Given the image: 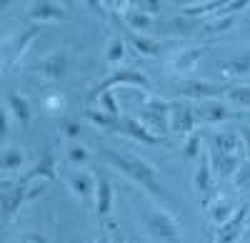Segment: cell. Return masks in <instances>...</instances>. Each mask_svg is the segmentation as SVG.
<instances>
[{
  "mask_svg": "<svg viewBox=\"0 0 250 243\" xmlns=\"http://www.w3.org/2000/svg\"><path fill=\"white\" fill-rule=\"evenodd\" d=\"M100 153L103 158L108 160V163L120 171L128 180H133L135 186H140L148 196H153L155 200H160V203H170V193L165 191L163 180H160V173L158 168L150 163V160L140 158L138 153H130V151H118V148H108V146H100Z\"/></svg>",
  "mask_w": 250,
  "mask_h": 243,
  "instance_id": "cell-1",
  "label": "cell"
},
{
  "mask_svg": "<svg viewBox=\"0 0 250 243\" xmlns=\"http://www.w3.org/2000/svg\"><path fill=\"white\" fill-rule=\"evenodd\" d=\"M140 223H143V231L148 233L155 243H180L183 241V233H180V223L178 218L158 203H150L145 200L140 206Z\"/></svg>",
  "mask_w": 250,
  "mask_h": 243,
  "instance_id": "cell-2",
  "label": "cell"
},
{
  "mask_svg": "<svg viewBox=\"0 0 250 243\" xmlns=\"http://www.w3.org/2000/svg\"><path fill=\"white\" fill-rule=\"evenodd\" d=\"M135 118L150 133H155L158 138L165 140V135L170 133V100H163L158 95H148Z\"/></svg>",
  "mask_w": 250,
  "mask_h": 243,
  "instance_id": "cell-3",
  "label": "cell"
},
{
  "mask_svg": "<svg viewBox=\"0 0 250 243\" xmlns=\"http://www.w3.org/2000/svg\"><path fill=\"white\" fill-rule=\"evenodd\" d=\"M233 83H215V80H200V78H185V80H178L175 86V93L185 100H215V98H225L228 88Z\"/></svg>",
  "mask_w": 250,
  "mask_h": 243,
  "instance_id": "cell-4",
  "label": "cell"
},
{
  "mask_svg": "<svg viewBox=\"0 0 250 243\" xmlns=\"http://www.w3.org/2000/svg\"><path fill=\"white\" fill-rule=\"evenodd\" d=\"M68 188L70 193L80 200L83 206H95V188H98V178L88 168H73L68 173Z\"/></svg>",
  "mask_w": 250,
  "mask_h": 243,
  "instance_id": "cell-5",
  "label": "cell"
},
{
  "mask_svg": "<svg viewBox=\"0 0 250 243\" xmlns=\"http://www.w3.org/2000/svg\"><path fill=\"white\" fill-rule=\"evenodd\" d=\"M145 86H150V80L145 73H140L138 68H120L115 70L113 75H108L103 83L93 90L95 93H103V90H118V88H145Z\"/></svg>",
  "mask_w": 250,
  "mask_h": 243,
  "instance_id": "cell-6",
  "label": "cell"
},
{
  "mask_svg": "<svg viewBox=\"0 0 250 243\" xmlns=\"http://www.w3.org/2000/svg\"><path fill=\"white\" fill-rule=\"evenodd\" d=\"M68 68H70L68 55L62 50H50L43 58H38L30 70L35 75H40V78H45V80H60V78L68 75Z\"/></svg>",
  "mask_w": 250,
  "mask_h": 243,
  "instance_id": "cell-7",
  "label": "cell"
},
{
  "mask_svg": "<svg viewBox=\"0 0 250 243\" xmlns=\"http://www.w3.org/2000/svg\"><path fill=\"white\" fill-rule=\"evenodd\" d=\"M195 110L190 103L185 100H170V133L180 135V138H188L195 133Z\"/></svg>",
  "mask_w": 250,
  "mask_h": 243,
  "instance_id": "cell-8",
  "label": "cell"
},
{
  "mask_svg": "<svg viewBox=\"0 0 250 243\" xmlns=\"http://www.w3.org/2000/svg\"><path fill=\"white\" fill-rule=\"evenodd\" d=\"M28 191H30V183H25L23 178H20L18 183L3 180V218L5 221H10L25 203H30V200H28Z\"/></svg>",
  "mask_w": 250,
  "mask_h": 243,
  "instance_id": "cell-9",
  "label": "cell"
},
{
  "mask_svg": "<svg viewBox=\"0 0 250 243\" xmlns=\"http://www.w3.org/2000/svg\"><path fill=\"white\" fill-rule=\"evenodd\" d=\"M68 15H70L68 3H55V0H38L28 8V18L33 23H53V20H65Z\"/></svg>",
  "mask_w": 250,
  "mask_h": 243,
  "instance_id": "cell-10",
  "label": "cell"
},
{
  "mask_svg": "<svg viewBox=\"0 0 250 243\" xmlns=\"http://www.w3.org/2000/svg\"><path fill=\"white\" fill-rule=\"evenodd\" d=\"M38 35H40V28H38V25H30V28H25V30H20L15 38H10L8 43L3 45V60H5V66H15L18 60L25 55L28 45L33 43Z\"/></svg>",
  "mask_w": 250,
  "mask_h": 243,
  "instance_id": "cell-11",
  "label": "cell"
},
{
  "mask_svg": "<svg viewBox=\"0 0 250 243\" xmlns=\"http://www.w3.org/2000/svg\"><path fill=\"white\" fill-rule=\"evenodd\" d=\"M208 53V45H190V48H183L180 53H175L170 60H168V70L170 73H178V75H188L193 73L198 66L203 55Z\"/></svg>",
  "mask_w": 250,
  "mask_h": 243,
  "instance_id": "cell-12",
  "label": "cell"
},
{
  "mask_svg": "<svg viewBox=\"0 0 250 243\" xmlns=\"http://www.w3.org/2000/svg\"><path fill=\"white\" fill-rule=\"evenodd\" d=\"M193 110H195V120L203 126H215V123H223V120L233 118L230 108L218 98L215 100H200V103L193 106Z\"/></svg>",
  "mask_w": 250,
  "mask_h": 243,
  "instance_id": "cell-13",
  "label": "cell"
},
{
  "mask_svg": "<svg viewBox=\"0 0 250 243\" xmlns=\"http://www.w3.org/2000/svg\"><path fill=\"white\" fill-rule=\"evenodd\" d=\"M248 216H250V208L240 206L228 223L215 228V241L218 243H240V236L245 233V226H248Z\"/></svg>",
  "mask_w": 250,
  "mask_h": 243,
  "instance_id": "cell-14",
  "label": "cell"
},
{
  "mask_svg": "<svg viewBox=\"0 0 250 243\" xmlns=\"http://www.w3.org/2000/svg\"><path fill=\"white\" fill-rule=\"evenodd\" d=\"M113 131H118V133H123V135H128V138H133V140H140V143H145V146H158L160 140H163V138H158L155 133H150L148 128H145L135 115L120 118V123H118Z\"/></svg>",
  "mask_w": 250,
  "mask_h": 243,
  "instance_id": "cell-15",
  "label": "cell"
},
{
  "mask_svg": "<svg viewBox=\"0 0 250 243\" xmlns=\"http://www.w3.org/2000/svg\"><path fill=\"white\" fill-rule=\"evenodd\" d=\"M213 176H215V171H213V163H210V153H208V148H205L198 158V168H195V176H193V188H195L198 196L205 198L208 193H210Z\"/></svg>",
  "mask_w": 250,
  "mask_h": 243,
  "instance_id": "cell-16",
  "label": "cell"
},
{
  "mask_svg": "<svg viewBox=\"0 0 250 243\" xmlns=\"http://www.w3.org/2000/svg\"><path fill=\"white\" fill-rule=\"evenodd\" d=\"M95 178H98V188H95V213H98V218H105V216H110V211H113L115 191H113V183L108 180V176L95 173Z\"/></svg>",
  "mask_w": 250,
  "mask_h": 243,
  "instance_id": "cell-17",
  "label": "cell"
},
{
  "mask_svg": "<svg viewBox=\"0 0 250 243\" xmlns=\"http://www.w3.org/2000/svg\"><path fill=\"white\" fill-rule=\"evenodd\" d=\"M5 108H8V113L13 115V120L18 126H23V128H28L30 126V120H33V108H30V103L20 95V93H15V90H10L8 95H5Z\"/></svg>",
  "mask_w": 250,
  "mask_h": 243,
  "instance_id": "cell-18",
  "label": "cell"
},
{
  "mask_svg": "<svg viewBox=\"0 0 250 243\" xmlns=\"http://www.w3.org/2000/svg\"><path fill=\"white\" fill-rule=\"evenodd\" d=\"M208 153H210V163H213V171L218 178H233L238 166L243 163L240 155H228V153H220L215 148H208Z\"/></svg>",
  "mask_w": 250,
  "mask_h": 243,
  "instance_id": "cell-19",
  "label": "cell"
},
{
  "mask_svg": "<svg viewBox=\"0 0 250 243\" xmlns=\"http://www.w3.org/2000/svg\"><path fill=\"white\" fill-rule=\"evenodd\" d=\"M210 148L228 153V155H240V148H243L240 133L238 131H215L213 140H210Z\"/></svg>",
  "mask_w": 250,
  "mask_h": 243,
  "instance_id": "cell-20",
  "label": "cell"
},
{
  "mask_svg": "<svg viewBox=\"0 0 250 243\" xmlns=\"http://www.w3.org/2000/svg\"><path fill=\"white\" fill-rule=\"evenodd\" d=\"M218 68L225 73V75H230V78H243L250 73V50H240L230 58H223Z\"/></svg>",
  "mask_w": 250,
  "mask_h": 243,
  "instance_id": "cell-21",
  "label": "cell"
},
{
  "mask_svg": "<svg viewBox=\"0 0 250 243\" xmlns=\"http://www.w3.org/2000/svg\"><path fill=\"white\" fill-rule=\"evenodd\" d=\"M53 178H55V158H53L50 153H45V155L40 158L30 171H25V176H23L25 183H35V180H40V183H48V180H53Z\"/></svg>",
  "mask_w": 250,
  "mask_h": 243,
  "instance_id": "cell-22",
  "label": "cell"
},
{
  "mask_svg": "<svg viewBox=\"0 0 250 243\" xmlns=\"http://www.w3.org/2000/svg\"><path fill=\"white\" fill-rule=\"evenodd\" d=\"M205 208H208V218L213 221V226H215V228L223 226V223H228V221L235 216V211H238L235 203H230V200L223 198V196H218L213 203H208Z\"/></svg>",
  "mask_w": 250,
  "mask_h": 243,
  "instance_id": "cell-23",
  "label": "cell"
},
{
  "mask_svg": "<svg viewBox=\"0 0 250 243\" xmlns=\"http://www.w3.org/2000/svg\"><path fill=\"white\" fill-rule=\"evenodd\" d=\"M123 20H125V25L133 28V30H140V33H148L153 28L155 20L150 15H145L135 3H128V8H123Z\"/></svg>",
  "mask_w": 250,
  "mask_h": 243,
  "instance_id": "cell-24",
  "label": "cell"
},
{
  "mask_svg": "<svg viewBox=\"0 0 250 243\" xmlns=\"http://www.w3.org/2000/svg\"><path fill=\"white\" fill-rule=\"evenodd\" d=\"M0 166H3L5 173H10V171H23V168L28 166V158H25V153L20 151V148L5 146V148H3V155H0Z\"/></svg>",
  "mask_w": 250,
  "mask_h": 243,
  "instance_id": "cell-25",
  "label": "cell"
},
{
  "mask_svg": "<svg viewBox=\"0 0 250 243\" xmlns=\"http://www.w3.org/2000/svg\"><path fill=\"white\" fill-rule=\"evenodd\" d=\"M93 100H95L93 106H98L100 110H105L108 115H113V118H118V120L123 118V115H120V98H118V90H103V93H95Z\"/></svg>",
  "mask_w": 250,
  "mask_h": 243,
  "instance_id": "cell-26",
  "label": "cell"
},
{
  "mask_svg": "<svg viewBox=\"0 0 250 243\" xmlns=\"http://www.w3.org/2000/svg\"><path fill=\"white\" fill-rule=\"evenodd\" d=\"M225 100L233 103L243 110H250V86H243V83H233L225 93Z\"/></svg>",
  "mask_w": 250,
  "mask_h": 243,
  "instance_id": "cell-27",
  "label": "cell"
},
{
  "mask_svg": "<svg viewBox=\"0 0 250 243\" xmlns=\"http://www.w3.org/2000/svg\"><path fill=\"white\" fill-rule=\"evenodd\" d=\"M130 43L135 45V50L140 55H158L163 50V43L155 38H148V35H138V33H130Z\"/></svg>",
  "mask_w": 250,
  "mask_h": 243,
  "instance_id": "cell-28",
  "label": "cell"
},
{
  "mask_svg": "<svg viewBox=\"0 0 250 243\" xmlns=\"http://www.w3.org/2000/svg\"><path fill=\"white\" fill-rule=\"evenodd\" d=\"M223 3L218 0H208V3H193L183 8V18H205V15H215Z\"/></svg>",
  "mask_w": 250,
  "mask_h": 243,
  "instance_id": "cell-29",
  "label": "cell"
},
{
  "mask_svg": "<svg viewBox=\"0 0 250 243\" xmlns=\"http://www.w3.org/2000/svg\"><path fill=\"white\" fill-rule=\"evenodd\" d=\"M235 25V15H213L208 23L203 25L205 35H215V33H225Z\"/></svg>",
  "mask_w": 250,
  "mask_h": 243,
  "instance_id": "cell-30",
  "label": "cell"
},
{
  "mask_svg": "<svg viewBox=\"0 0 250 243\" xmlns=\"http://www.w3.org/2000/svg\"><path fill=\"white\" fill-rule=\"evenodd\" d=\"M85 118L90 120L93 126H100V128H115V126L120 123L118 118L108 115L105 110H100L98 106H88V108H85Z\"/></svg>",
  "mask_w": 250,
  "mask_h": 243,
  "instance_id": "cell-31",
  "label": "cell"
},
{
  "mask_svg": "<svg viewBox=\"0 0 250 243\" xmlns=\"http://www.w3.org/2000/svg\"><path fill=\"white\" fill-rule=\"evenodd\" d=\"M40 103H43V108H45L48 113H55V115H58V113L65 110L68 100H65V95H62L60 90H48V93H43Z\"/></svg>",
  "mask_w": 250,
  "mask_h": 243,
  "instance_id": "cell-32",
  "label": "cell"
},
{
  "mask_svg": "<svg viewBox=\"0 0 250 243\" xmlns=\"http://www.w3.org/2000/svg\"><path fill=\"white\" fill-rule=\"evenodd\" d=\"M203 151H205V146H203V138H200V133H193V135H188V138H185L183 155H185L188 160H198Z\"/></svg>",
  "mask_w": 250,
  "mask_h": 243,
  "instance_id": "cell-33",
  "label": "cell"
},
{
  "mask_svg": "<svg viewBox=\"0 0 250 243\" xmlns=\"http://www.w3.org/2000/svg\"><path fill=\"white\" fill-rule=\"evenodd\" d=\"M123 58H125V40L123 38H113L108 50H105V60L110 66H115V63H120Z\"/></svg>",
  "mask_w": 250,
  "mask_h": 243,
  "instance_id": "cell-34",
  "label": "cell"
},
{
  "mask_svg": "<svg viewBox=\"0 0 250 243\" xmlns=\"http://www.w3.org/2000/svg\"><path fill=\"white\" fill-rule=\"evenodd\" d=\"M233 183H235V188L250 191V158L243 160V163L238 166V171H235V176H233Z\"/></svg>",
  "mask_w": 250,
  "mask_h": 243,
  "instance_id": "cell-35",
  "label": "cell"
},
{
  "mask_svg": "<svg viewBox=\"0 0 250 243\" xmlns=\"http://www.w3.org/2000/svg\"><path fill=\"white\" fill-rule=\"evenodd\" d=\"M68 160L73 166H83L88 160V148L85 146H70L68 148Z\"/></svg>",
  "mask_w": 250,
  "mask_h": 243,
  "instance_id": "cell-36",
  "label": "cell"
},
{
  "mask_svg": "<svg viewBox=\"0 0 250 243\" xmlns=\"http://www.w3.org/2000/svg\"><path fill=\"white\" fill-rule=\"evenodd\" d=\"M145 15H150V18H155L158 13H160V3H158V0H138V3H135Z\"/></svg>",
  "mask_w": 250,
  "mask_h": 243,
  "instance_id": "cell-37",
  "label": "cell"
},
{
  "mask_svg": "<svg viewBox=\"0 0 250 243\" xmlns=\"http://www.w3.org/2000/svg\"><path fill=\"white\" fill-rule=\"evenodd\" d=\"M15 243H48V238L40 236V233H35V231H28V233H23V236H18Z\"/></svg>",
  "mask_w": 250,
  "mask_h": 243,
  "instance_id": "cell-38",
  "label": "cell"
},
{
  "mask_svg": "<svg viewBox=\"0 0 250 243\" xmlns=\"http://www.w3.org/2000/svg\"><path fill=\"white\" fill-rule=\"evenodd\" d=\"M240 140H243V146H245V151H248V155H250V126H240Z\"/></svg>",
  "mask_w": 250,
  "mask_h": 243,
  "instance_id": "cell-39",
  "label": "cell"
},
{
  "mask_svg": "<svg viewBox=\"0 0 250 243\" xmlns=\"http://www.w3.org/2000/svg\"><path fill=\"white\" fill-rule=\"evenodd\" d=\"M65 135H68V138H78V135H80V126L73 123V120H68V123H65Z\"/></svg>",
  "mask_w": 250,
  "mask_h": 243,
  "instance_id": "cell-40",
  "label": "cell"
},
{
  "mask_svg": "<svg viewBox=\"0 0 250 243\" xmlns=\"http://www.w3.org/2000/svg\"><path fill=\"white\" fill-rule=\"evenodd\" d=\"M243 30H245V35H250V10H248V15L243 20Z\"/></svg>",
  "mask_w": 250,
  "mask_h": 243,
  "instance_id": "cell-41",
  "label": "cell"
},
{
  "mask_svg": "<svg viewBox=\"0 0 250 243\" xmlns=\"http://www.w3.org/2000/svg\"><path fill=\"white\" fill-rule=\"evenodd\" d=\"M93 243H113V238H110V236H100V238H95Z\"/></svg>",
  "mask_w": 250,
  "mask_h": 243,
  "instance_id": "cell-42",
  "label": "cell"
},
{
  "mask_svg": "<svg viewBox=\"0 0 250 243\" xmlns=\"http://www.w3.org/2000/svg\"><path fill=\"white\" fill-rule=\"evenodd\" d=\"M113 243H125V241L123 238H113Z\"/></svg>",
  "mask_w": 250,
  "mask_h": 243,
  "instance_id": "cell-43",
  "label": "cell"
},
{
  "mask_svg": "<svg viewBox=\"0 0 250 243\" xmlns=\"http://www.w3.org/2000/svg\"><path fill=\"white\" fill-rule=\"evenodd\" d=\"M205 243H218V241H215V238H208V241H205Z\"/></svg>",
  "mask_w": 250,
  "mask_h": 243,
  "instance_id": "cell-44",
  "label": "cell"
}]
</instances>
